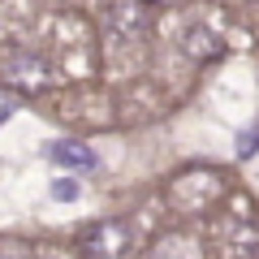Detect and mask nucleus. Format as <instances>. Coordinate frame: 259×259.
<instances>
[{"label": "nucleus", "instance_id": "nucleus-4", "mask_svg": "<svg viewBox=\"0 0 259 259\" xmlns=\"http://www.w3.org/2000/svg\"><path fill=\"white\" fill-rule=\"evenodd\" d=\"M13 69H18V82H22V87H39V82H44V65L30 61V56H18Z\"/></svg>", "mask_w": 259, "mask_h": 259}, {"label": "nucleus", "instance_id": "nucleus-3", "mask_svg": "<svg viewBox=\"0 0 259 259\" xmlns=\"http://www.w3.org/2000/svg\"><path fill=\"white\" fill-rule=\"evenodd\" d=\"M151 259H203V250H199V242H194V238L168 233V238H160V242H156Z\"/></svg>", "mask_w": 259, "mask_h": 259}, {"label": "nucleus", "instance_id": "nucleus-6", "mask_svg": "<svg viewBox=\"0 0 259 259\" xmlns=\"http://www.w3.org/2000/svg\"><path fill=\"white\" fill-rule=\"evenodd\" d=\"M0 259H35L26 242H0Z\"/></svg>", "mask_w": 259, "mask_h": 259}, {"label": "nucleus", "instance_id": "nucleus-2", "mask_svg": "<svg viewBox=\"0 0 259 259\" xmlns=\"http://www.w3.org/2000/svg\"><path fill=\"white\" fill-rule=\"evenodd\" d=\"M48 160H52V164H65V168H78V173L100 164L87 143H52V147H48Z\"/></svg>", "mask_w": 259, "mask_h": 259}, {"label": "nucleus", "instance_id": "nucleus-5", "mask_svg": "<svg viewBox=\"0 0 259 259\" xmlns=\"http://www.w3.org/2000/svg\"><path fill=\"white\" fill-rule=\"evenodd\" d=\"M82 194V186H78V177H56L52 182V199H61V203H69V199H78Z\"/></svg>", "mask_w": 259, "mask_h": 259}, {"label": "nucleus", "instance_id": "nucleus-1", "mask_svg": "<svg viewBox=\"0 0 259 259\" xmlns=\"http://www.w3.org/2000/svg\"><path fill=\"white\" fill-rule=\"evenodd\" d=\"M125 242H130L125 225L108 221V225H95V229H91V238H87V246H91V255H95V259H117L121 250H125Z\"/></svg>", "mask_w": 259, "mask_h": 259}, {"label": "nucleus", "instance_id": "nucleus-7", "mask_svg": "<svg viewBox=\"0 0 259 259\" xmlns=\"http://www.w3.org/2000/svg\"><path fill=\"white\" fill-rule=\"evenodd\" d=\"M9 117H13V95H5V91H0V125H5Z\"/></svg>", "mask_w": 259, "mask_h": 259}]
</instances>
